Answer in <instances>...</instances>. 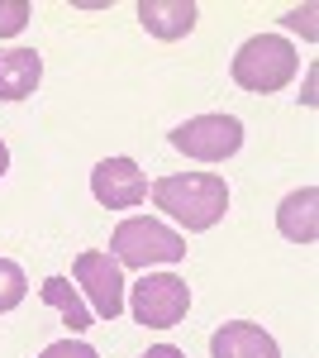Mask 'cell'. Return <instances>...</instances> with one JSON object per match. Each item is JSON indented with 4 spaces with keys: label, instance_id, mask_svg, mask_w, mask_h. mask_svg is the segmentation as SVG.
I'll return each instance as SVG.
<instances>
[{
    "label": "cell",
    "instance_id": "cell-1",
    "mask_svg": "<svg viewBox=\"0 0 319 358\" xmlns=\"http://www.w3.org/2000/svg\"><path fill=\"white\" fill-rule=\"evenodd\" d=\"M153 206L162 215H172L177 224H186L191 234L214 229L229 210V187L214 172H172L153 182Z\"/></svg>",
    "mask_w": 319,
    "mask_h": 358
},
{
    "label": "cell",
    "instance_id": "cell-2",
    "mask_svg": "<svg viewBox=\"0 0 319 358\" xmlns=\"http://www.w3.org/2000/svg\"><path fill=\"white\" fill-rule=\"evenodd\" d=\"M229 72H234V82H239L243 91L272 96V91H281V86L300 72V53H295L281 34H253L239 53H234V67H229Z\"/></svg>",
    "mask_w": 319,
    "mask_h": 358
},
{
    "label": "cell",
    "instance_id": "cell-3",
    "mask_svg": "<svg viewBox=\"0 0 319 358\" xmlns=\"http://www.w3.org/2000/svg\"><path fill=\"white\" fill-rule=\"evenodd\" d=\"M110 258L119 268H158V263H181L186 239L177 229H167L153 215H133L110 234Z\"/></svg>",
    "mask_w": 319,
    "mask_h": 358
},
{
    "label": "cell",
    "instance_id": "cell-4",
    "mask_svg": "<svg viewBox=\"0 0 319 358\" xmlns=\"http://www.w3.org/2000/svg\"><path fill=\"white\" fill-rule=\"evenodd\" d=\"M129 310H133V320L148 325V330H172V325L186 320L191 287L177 273H148L143 282H133Z\"/></svg>",
    "mask_w": 319,
    "mask_h": 358
},
{
    "label": "cell",
    "instance_id": "cell-5",
    "mask_svg": "<svg viewBox=\"0 0 319 358\" xmlns=\"http://www.w3.org/2000/svg\"><path fill=\"white\" fill-rule=\"evenodd\" d=\"M72 277H77L81 301L91 306L96 320H119V310H124V273H119V263L110 253H101V248L77 253Z\"/></svg>",
    "mask_w": 319,
    "mask_h": 358
},
{
    "label": "cell",
    "instance_id": "cell-6",
    "mask_svg": "<svg viewBox=\"0 0 319 358\" xmlns=\"http://www.w3.org/2000/svg\"><path fill=\"white\" fill-rule=\"evenodd\" d=\"M172 148L195 163H224L243 148V124L234 115H195L172 129Z\"/></svg>",
    "mask_w": 319,
    "mask_h": 358
},
{
    "label": "cell",
    "instance_id": "cell-7",
    "mask_svg": "<svg viewBox=\"0 0 319 358\" xmlns=\"http://www.w3.org/2000/svg\"><path fill=\"white\" fill-rule=\"evenodd\" d=\"M91 192L110 210H129V206H143L148 201V177L138 172L133 158H105V163L91 172Z\"/></svg>",
    "mask_w": 319,
    "mask_h": 358
},
{
    "label": "cell",
    "instance_id": "cell-8",
    "mask_svg": "<svg viewBox=\"0 0 319 358\" xmlns=\"http://www.w3.org/2000/svg\"><path fill=\"white\" fill-rule=\"evenodd\" d=\"M210 358H281L276 339L253 320H224L210 334Z\"/></svg>",
    "mask_w": 319,
    "mask_h": 358
},
{
    "label": "cell",
    "instance_id": "cell-9",
    "mask_svg": "<svg viewBox=\"0 0 319 358\" xmlns=\"http://www.w3.org/2000/svg\"><path fill=\"white\" fill-rule=\"evenodd\" d=\"M195 0H138V24L148 29L153 38L172 43V38H186L195 29Z\"/></svg>",
    "mask_w": 319,
    "mask_h": 358
},
{
    "label": "cell",
    "instance_id": "cell-10",
    "mask_svg": "<svg viewBox=\"0 0 319 358\" xmlns=\"http://www.w3.org/2000/svg\"><path fill=\"white\" fill-rule=\"evenodd\" d=\"M43 82V57L34 48H5L0 53V101H24Z\"/></svg>",
    "mask_w": 319,
    "mask_h": 358
},
{
    "label": "cell",
    "instance_id": "cell-11",
    "mask_svg": "<svg viewBox=\"0 0 319 358\" xmlns=\"http://www.w3.org/2000/svg\"><path fill=\"white\" fill-rule=\"evenodd\" d=\"M276 229L291 239V244H315L319 234V192L315 187H300L276 206Z\"/></svg>",
    "mask_w": 319,
    "mask_h": 358
},
{
    "label": "cell",
    "instance_id": "cell-12",
    "mask_svg": "<svg viewBox=\"0 0 319 358\" xmlns=\"http://www.w3.org/2000/svg\"><path fill=\"white\" fill-rule=\"evenodd\" d=\"M38 296H43V301L53 306L57 315H62V325H67V330H91V325H96L91 306L81 301V292L72 287V282H67V277H48Z\"/></svg>",
    "mask_w": 319,
    "mask_h": 358
},
{
    "label": "cell",
    "instance_id": "cell-13",
    "mask_svg": "<svg viewBox=\"0 0 319 358\" xmlns=\"http://www.w3.org/2000/svg\"><path fill=\"white\" fill-rule=\"evenodd\" d=\"M24 296H29L24 268H20V263H10V258H0V315H5V310H15Z\"/></svg>",
    "mask_w": 319,
    "mask_h": 358
},
{
    "label": "cell",
    "instance_id": "cell-14",
    "mask_svg": "<svg viewBox=\"0 0 319 358\" xmlns=\"http://www.w3.org/2000/svg\"><path fill=\"white\" fill-rule=\"evenodd\" d=\"M29 15H34L29 0H0V38H15L29 24Z\"/></svg>",
    "mask_w": 319,
    "mask_h": 358
},
{
    "label": "cell",
    "instance_id": "cell-15",
    "mask_svg": "<svg viewBox=\"0 0 319 358\" xmlns=\"http://www.w3.org/2000/svg\"><path fill=\"white\" fill-rule=\"evenodd\" d=\"M38 358H101L91 344H81V339H57V344H48Z\"/></svg>",
    "mask_w": 319,
    "mask_h": 358
},
{
    "label": "cell",
    "instance_id": "cell-16",
    "mask_svg": "<svg viewBox=\"0 0 319 358\" xmlns=\"http://www.w3.org/2000/svg\"><path fill=\"white\" fill-rule=\"evenodd\" d=\"M138 358H186V354L172 349V344H158V349H148V354H138Z\"/></svg>",
    "mask_w": 319,
    "mask_h": 358
},
{
    "label": "cell",
    "instance_id": "cell-17",
    "mask_svg": "<svg viewBox=\"0 0 319 358\" xmlns=\"http://www.w3.org/2000/svg\"><path fill=\"white\" fill-rule=\"evenodd\" d=\"M5 172H10V148L0 143V177H5Z\"/></svg>",
    "mask_w": 319,
    "mask_h": 358
}]
</instances>
